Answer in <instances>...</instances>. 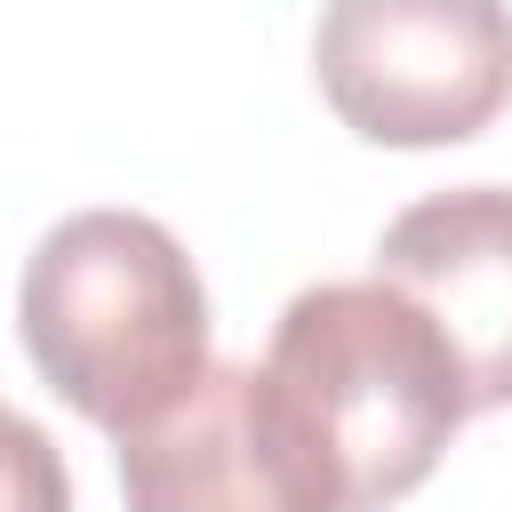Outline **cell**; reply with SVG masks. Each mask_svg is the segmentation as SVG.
I'll return each mask as SVG.
<instances>
[{
    "instance_id": "obj_1",
    "label": "cell",
    "mask_w": 512,
    "mask_h": 512,
    "mask_svg": "<svg viewBox=\"0 0 512 512\" xmlns=\"http://www.w3.org/2000/svg\"><path fill=\"white\" fill-rule=\"evenodd\" d=\"M264 384L336 512H384L424 488L472 416L448 336L384 280H320L288 296Z\"/></svg>"
},
{
    "instance_id": "obj_6",
    "label": "cell",
    "mask_w": 512,
    "mask_h": 512,
    "mask_svg": "<svg viewBox=\"0 0 512 512\" xmlns=\"http://www.w3.org/2000/svg\"><path fill=\"white\" fill-rule=\"evenodd\" d=\"M0 512H72L56 440L16 408H0Z\"/></svg>"
},
{
    "instance_id": "obj_2",
    "label": "cell",
    "mask_w": 512,
    "mask_h": 512,
    "mask_svg": "<svg viewBox=\"0 0 512 512\" xmlns=\"http://www.w3.org/2000/svg\"><path fill=\"white\" fill-rule=\"evenodd\" d=\"M16 328L56 400L128 440L208 368V288L184 240L136 208H80L40 232Z\"/></svg>"
},
{
    "instance_id": "obj_4",
    "label": "cell",
    "mask_w": 512,
    "mask_h": 512,
    "mask_svg": "<svg viewBox=\"0 0 512 512\" xmlns=\"http://www.w3.org/2000/svg\"><path fill=\"white\" fill-rule=\"evenodd\" d=\"M128 512H336L256 360H208L184 400L120 440Z\"/></svg>"
},
{
    "instance_id": "obj_3",
    "label": "cell",
    "mask_w": 512,
    "mask_h": 512,
    "mask_svg": "<svg viewBox=\"0 0 512 512\" xmlns=\"http://www.w3.org/2000/svg\"><path fill=\"white\" fill-rule=\"evenodd\" d=\"M312 72L360 144L432 152L480 136L512 104L504 0H320Z\"/></svg>"
},
{
    "instance_id": "obj_5",
    "label": "cell",
    "mask_w": 512,
    "mask_h": 512,
    "mask_svg": "<svg viewBox=\"0 0 512 512\" xmlns=\"http://www.w3.org/2000/svg\"><path fill=\"white\" fill-rule=\"evenodd\" d=\"M400 288L456 352L464 400L512 408V192L504 184H456L400 208L376 240V272Z\"/></svg>"
}]
</instances>
